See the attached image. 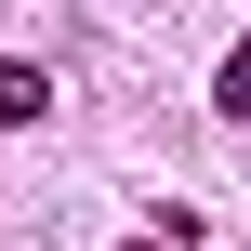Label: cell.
<instances>
[{"label": "cell", "mask_w": 251, "mask_h": 251, "mask_svg": "<svg viewBox=\"0 0 251 251\" xmlns=\"http://www.w3.org/2000/svg\"><path fill=\"white\" fill-rule=\"evenodd\" d=\"M53 106V66H0V119H40Z\"/></svg>", "instance_id": "6da1fadb"}, {"label": "cell", "mask_w": 251, "mask_h": 251, "mask_svg": "<svg viewBox=\"0 0 251 251\" xmlns=\"http://www.w3.org/2000/svg\"><path fill=\"white\" fill-rule=\"evenodd\" d=\"M132 251H159V238H132Z\"/></svg>", "instance_id": "7a4b0ae2"}]
</instances>
